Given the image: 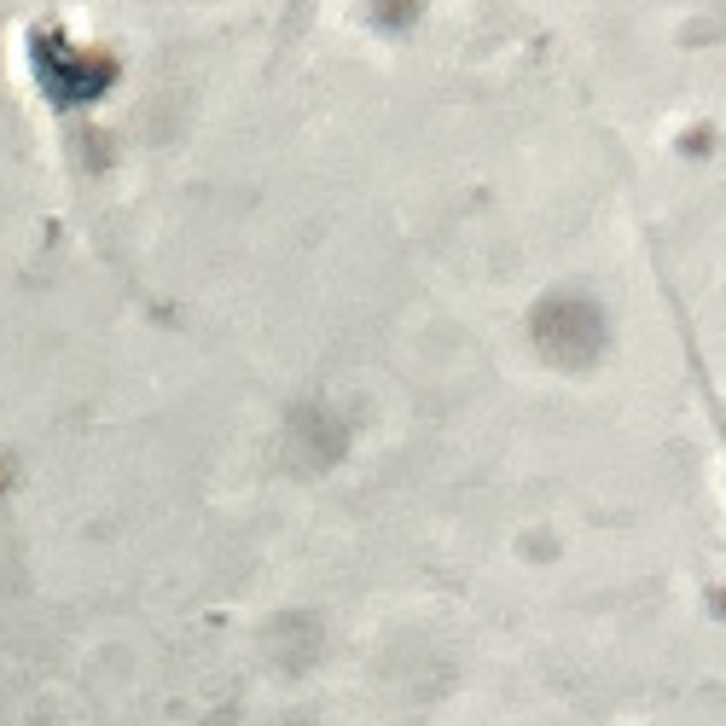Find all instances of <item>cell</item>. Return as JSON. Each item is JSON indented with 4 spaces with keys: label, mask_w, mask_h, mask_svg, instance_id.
Listing matches in <instances>:
<instances>
[{
    "label": "cell",
    "mask_w": 726,
    "mask_h": 726,
    "mask_svg": "<svg viewBox=\"0 0 726 726\" xmlns=\"http://www.w3.org/2000/svg\"><path fill=\"white\" fill-rule=\"evenodd\" d=\"M656 279H663V297H668V309H674V326H680V343H686V366H691V378H698V396H703V413H709V425H715V436H721V460H726V401H721V390H715V378H709V366H703V349H698V337H691V320H686V302H680V291H674L668 267H656Z\"/></svg>",
    "instance_id": "cell-2"
},
{
    "label": "cell",
    "mask_w": 726,
    "mask_h": 726,
    "mask_svg": "<svg viewBox=\"0 0 726 726\" xmlns=\"http://www.w3.org/2000/svg\"><path fill=\"white\" fill-rule=\"evenodd\" d=\"M24 53H29V82L53 111H88L116 88V59L64 24H29Z\"/></svg>",
    "instance_id": "cell-1"
}]
</instances>
